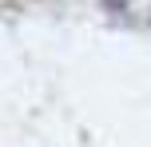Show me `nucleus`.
<instances>
[{"label": "nucleus", "instance_id": "f257e3e1", "mask_svg": "<svg viewBox=\"0 0 151 147\" xmlns=\"http://www.w3.org/2000/svg\"><path fill=\"white\" fill-rule=\"evenodd\" d=\"M104 8L123 24H151V0H104Z\"/></svg>", "mask_w": 151, "mask_h": 147}]
</instances>
